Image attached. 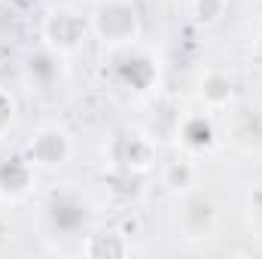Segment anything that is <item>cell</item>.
Listing matches in <instances>:
<instances>
[{"label": "cell", "instance_id": "cell-1", "mask_svg": "<svg viewBox=\"0 0 262 259\" xmlns=\"http://www.w3.org/2000/svg\"><path fill=\"white\" fill-rule=\"evenodd\" d=\"M89 28L104 49H116L140 40L143 15L134 0H95L89 9Z\"/></svg>", "mask_w": 262, "mask_h": 259}, {"label": "cell", "instance_id": "cell-2", "mask_svg": "<svg viewBox=\"0 0 262 259\" xmlns=\"http://www.w3.org/2000/svg\"><path fill=\"white\" fill-rule=\"evenodd\" d=\"M104 162L110 171L146 177L159 168V143L143 128H116L104 143Z\"/></svg>", "mask_w": 262, "mask_h": 259}, {"label": "cell", "instance_id": "cell-3", "mask_svg": "<svg viewBox=\"0 0 262 259\" xmlns=\"http://www.w3.org/2000/svg\"><path fill=\"white\" fill-rule=\"evenodd\" d=\"M43 223L55 238H82L95 226V207L76 189H52L43 201Z\"/></svg>", "mask_w": 262, "mask_h": 259}, {"label": "cell", "instance_id": "cell-4", "mask_svg": "<svg viewBox=\"0 0 262 259\" xmlns=\"http://www.w3.org/2000/svg\"><path fill=\"white\" fill-rule=\"evenodd\" d=\"M92 40V28H89V12H79L73 6H52L46 9L43 21H40V43L49 46L58 55H76L85 49V43Z\"/></svg>", "mask_w": 262, "mask_h": 259}, {"label": "cell", "instance_id": "cell-5", "mask_svg": "<svg viewBox=\"0 0 262 259\" xmlns=\"http://www.w3.org/2000/svg\"><path fill=\"white\" fill-rule=\"evenodd\" d=\"M107 67L113 73V79L128 89L134 95H149L156 85H159V64H156V55L137 43L128 46H116V49H107Z\"/></svg>", "mask_w": 262, "mask_h": 259}, {"label": "cell", "instance_id": "cell-6", "mask_svg": "<svg viewBox=\"0 0 262 259\" xmlns=\"http://www.w3.org/2000/svg\"><path fill=\"white\" fill-rule=\"evenodd\" d=\"M220 201L207 189H189V192L177 195V210H174V223L180 238L186 241H207L216 235L220 229Z\"/></svg>", "mask_w": 262, "mask_h": 259}, {"label": "cell", "instance_id": "cell-7", "mask_svg": "<svg viewBox=\"0 0 262 259\" xmlns=\"http://www.w3.org/2000/svg\"><path fill=\"white\" fill-rule=\"evenodd\" d=\"M21 153L28 156V162L37 168V171H46V174H55L67 168L73 162V153H76V140L64 125H40L34 131Z\"/></svg>", "mask_w": 262, "mask_h": 259}, {"label": "cell", "instance_id": "cell-8", "mask_svg": "<svg viewBox=\"0 0 262 259\" xmlns=\"http://www.w3.org/2000/svg\"><path fill=\"white\" fill-rule=\"evenodd\" d=\"M235 76L223 67H207L195 79V98L207 113H229L235 107Z\"/></svg>", "mask_w": 262, "mask_h": 259}, {"label": "cell", "instance_id": "cell-9", "mask_svg": "<svg viewBox=\"0 0 262 259\" xmlns=\"http://www.w3.org/2000/svg\"><path fill=\"white\" fill-rule=\"evenodd\" d=\"M37 186V168L28 162L25 153L0 156V201L18 204Z\"/></svg>", "mask_w": 262, "mask_h": 259}, {"label": "cell", "instance_id": "cell-10", "mask_svg": "<svg viewBox=\"0 0 262 259\" xmlns=\"http://www.w3.org/2000/svg\"><path fill=\"white\" fill-rule=\"evenodd\" d=\"M61 73H64V55L52 52V49L43 46V43L25 55L21 79H25V85H31L34 92H52V89L61 82Z\"/></svg>", "mask_w": 262, "mask_h": 259}, {"label": "cell", "instance_id": "cell-11", "mask_svg": "<svg viewBox=\"0 0 262 259\" xmlns=\"http://www.w3.org/2000/svg\"><path fill=\"white\" fill-rule=\"evenodd\" d=\"M177 143L183 153L189 156H207L216 143H220V134L213 125V113L207 110H198V113H183L180 116V128H177Z\"/></svg>", "mask_w": 262, "mask_h": 259}, {"label": "cell", "instance_id": "cell-12", "mask_svg": "<svg viewBox=\"0 0 262 259\" xmlns=\"http://www.w3.org/2000/svg\"><path fill=\"white\" fill-rule=\"evenodd\" d=\"M79 253L89 259H119V256H131L134 244H131V235H125L116 226H107V229L92 226L79 238Z\"/></svg>", "mask_w": 262, "mask_h": 259}, {"label": "cell", "instance_id": "cell-13", "mask_svg": "<svg viewBox=\"0 0 262 259\" xmlns=\"http://www.w3.org/2000/svg\"><path fill=\"white\" fill-rule=\"evenodd\" d=\"M156 174H159V186L168 195L177 198V195H183V192H189V189L198 186L201 168H198L195 156L183 153V156H174V159H168V162H159Z\"/></svg>", "mask_w": 262, "mask_h": 259}, {"label": "cell", "instance_id": "cell-14", "mask_svg": "<svg viewBox=\"0 0 262 259\" xmlns=\"http://www.w3.org/2000/svg\"><path fill=\"white\" fill-rule=\"evenodd\" d=\"M180 116H183V113H180L171 101H162V104H156V107H152V113L146 116V122H143L140 128L146 131L159 146H162V143H177Z\"/></svg>", "mask_w": 262, "mask_h": 259}, {"label": "cell", "instance_id": "cell-15", "mask_svg": "<svg viewBox=\"0 0 262 259\" xmlns=\"http://www.w3.org/2000/svg\"><path fill=\"white\" fill-rule=\"evenodd\" d=\"M232 140L244 149H262V110L244 107L232 116Z\"/></svg>", "mask_w": 262, "mask_h": 259}, {"label": "cell", "instance_id": "cell-16", "mask_svg": "<svg viewBox=\"0 0 262 259\" xmlns=\"http://www.w3.org/2000/svg\"><path fill=\"white\" fill-rule=\"evenodd\" d=\"M180 3L192 12V18H195L198 25L210 28V25H216L226 15V3L229 0H180Z\"/></svg>", "mask_w": 262, "mask_h": 259}, {"label": "cell", "instance_id": "cell-17", "mask_svg": "<svg viewBox=\"0 0 262 259\" xmlns=\"http://www.w3.org/2000/svg\"><path fill=\"white\" fill-rule=\"evenodd\" d=\"M15 119H18V98L0 85V140L15 128Z\"/></svg>", "mask_w": 262, "mask_h": 259}, {"label": "cell", "instance_id": "cell-18", "mask_svg": "<svg viewBox=\"0 0 262 259\" xmlns=\"http://www.w3.org/2000/svg\"><path fill=\"white\" fill-rule=\"evenodd\" d=\"M247 220H250L253 235L262 238V183H256V186L247 192Z\"/></svg>", "mask_w": 262, "mask_h": 259}, {"label": "cell", "instance_id": "cell-19", "mask_svg": "<svg viewBox=\"0 0 262 259\" xmlns=\"http://www.w3.org/2000/svg\"><path fill=\"white\" fill-rule=\"evenodd\" d=\"M256 52H259V58H262V28L256 31Z\"/></svg>", "mask_w": 262, "mask_h": 259}]
</instances>
